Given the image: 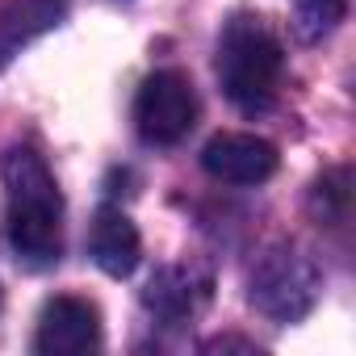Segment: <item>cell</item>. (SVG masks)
<instances>
[{
	"mask_svg": "<svg viewBox=\"0 0 356 356\" xmlns=\"http://www.w3.org/2000/svg\"><path fill=\"white\" fill-rule=\"evenodd\" d=\"M210 298V281L197 277L193 268H159L143 293L147 310L163 323H185L202 310V302Z\"/></svg>",
	"mask_w": 356,
	"mask_h": 356,
	"instance_id": "9c48e42d",
	"label": "cell"
},
{
	"mask_svg": "<svg viewBox=\"0 0 356 356\" xmlns=\"http://www.w3.org/2000/svg\"><path fill=\"white\" fill-rule=\"evenodd\" d=\"M88 256L105 277H130L143 260V239L138 227L118 210V206H101L92 227H88Z\"/></svg>",
	"mask_w": 356,
	"mask_h": 356,
	"instance_id": "52a82bcc",
	"label": "cell"
},
{
	"mask_svg": "<svg viewBox=\"0 0 356 356\" xmlns=\"http://www.w3.org/2000/svg\"><path fill=\"white\" fill-rule=\"evenodd\" d=\"M101 348V310L88 298L59 293L42 306L38 331H34V352L42 356H84Z\"/></svg>",
	"mask_w": 356,
	"mask_h": 356,
	"instance_id": "5b68a950",
	"label": "cell"
},
{
	"mask_svg": "<svg viewBox=\"0 0 356 356\" xmlns=\"http://www.w3.org/2000/svg\"><path fill=\"white\" fill-rule=\"evenodd\" d=\"M323 298V268L298 243H273L252 268V306L273 323L306 318Z\"/></svg>",
	"mask_w": 356,
	"mask_h": 356,
	"instance_id": "3957f363",
	"label": "cell"
},
{
	"mask_svg": "<svg viewBox=\"0 0 356 356\" xmlns=\"http://www.w3.org/2000/svg\"><path fill=\"white\" fill-rule=\"evenodd\" d=\"M281 155L260 134H214L202 151V168L222 185H264Z\"/></svg>",
	"mask_w": 356,
	"mask_h": 356,
	"instance_id": "8992f818",
	"label": "cell"
},
{
	"mask_svg": "<svg viewBox=\"0 0 356 356\" xmlns=\"http://www.w3.org/2000/svg\"><path fill=\"white\" fill-rule=\"evenodd\" d=\"M218 84L227 101L243 113H264L277 105L285 76V47L273 26L256 13H235L218 34Z\"/></svg>",
	"mask_w": 356,
	"mask_h": 356,
	"instance_id": "7a4b0ae2",
	"label": "cell"
},
{
	"mask_svg": "<svg viewBox=\"0 0 356 356\" xmlns=\"http://www.w3.org/2000/svg\"><path fill=\"white\" fill-rule=\"evenodd\" d=\"M348 13V0H293V34L302 42L327 38Z\"/></svg>",
	"mask_w": 356,
	"mask_h": 356,
	"instance_id": "30bf717a",
	"label": "cell"
},
{
	"mask_svg": "<svg viewBox=\"0 0 356 356\" xmlns=\"http://www.w3.org/2000/svg\"><path fill=\"white\" fill-rule=\"evenodd\" d=\"M63 17L67 0H13V5H5L0 9V72L13 63V55H22V47L55 30Z\"/></svg>",
	"mask_w": 356,
	"mask_h": 356,
	"instance_id": "ba28073f",
	"label": "cell"
},
{
	"mask_svg": "<svg viewBox=\"0 0 356 356\" xmlns=\"http://www.w3.org/2000/svg\"><path fill=\"white\" fill-rule=\"evenodd\" d=\"M348 202H352V189H348V172L335 168L327 172L323 181L314 185V214L331 227H343L348 222Z\"/></svg>",
	"mask_w": 356,
	"mask_h": 356,
	"instance_id": "8fae6325",
	"label": "cell"
},
{
	"mask_svg": "<svg viewBox=\"0 0 356 356\" xmlns=\"http://www.w3.org/2000/svg\"><path fill=\"white\" fill-rule=\"evenodd\" d=\"M5 176V235L26 268H51L63 256V193L55 172L30 147H9L0 159Z\"/></svg>",
	"mask_w": 356,
	"mask_h": 356,
	"instance_id": "6da1fadb",
	"label": "cell"
},
{
	"mask_svg": "<svg viewBox=\"0 0 356 356\" xmlns=\"http://www.w3.org/2000/svg\"><path fill=\"white\" fill-rule=\"evenodd\" d=\"M134 126H138L143 143H151V147H176L181 138H189V130L197 126L193 80L176 67L151 72L134 97Z\"/></svg>",
	"mask_w": 356,
	"mask_h": 356,
	"instance_id": "277c9868",
	"label": "cell"
}]
</instances>
